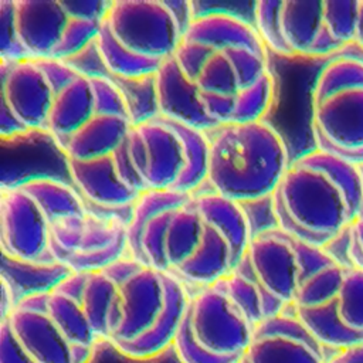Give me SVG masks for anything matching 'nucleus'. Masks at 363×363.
I'll list each match as a JSON object with an SVG mask.
<instances>
[{"mask_svg":"<svg viewBox=\"0 0 363 363\" xmlns=\"http://www.w3.org/2000/svg\"><path fill=\"white\" fill-rule=\"evenodd\" d=\"M17 295L11 286V284L1 277V303H0V320L7 319V316L13 312L17 305Z\"/></svg>","mask_w":363,"mask_h":363,"instance_id":"nucleus-58","label":"nucleus"},{"mask_svg":"<svg viewBox=\"0 0 363 363\" xmlns=\"http://www.w3.org/2000/svg\"><path fill=\"white\" fill-rule=\"evenodd\" d=\"M55 92L35 60H1V104L28 129L45 130Z\"/></svg>","mask_w":363,"mask_h":363,"instance_id":"nucleus-12","label":"nucleus"},{"mask_svg":"<svg viewBox=\"0 0 363 363\" xmlns=\"http://www.w3.org/2000/svg\"><path fill=\"white\" fill-rule=\"evenodd\" d=\"M292 313L326 350L363 343V269L335 258L299 286Z\"/></svg>","mask_w":363,"mask_h":363,"instance_id":"nucleus-4","label":"nucleus"},{"mask_svg":"<svg viewBox=\"0 0 363 363\" xmlns=\"http://www.w3.org/2000/svg\"><path fill=\"white\" fill-rule=\"evenodd\" d=\"M194 85L200 92L223 96H235L240 91L234 68L224 51H214L207 58Z\"/></svg>","mask_w":363,"mask_h":363,"instance_id":"nucleus-33","label":"nucleus"},{"mask_svg":"<svg viewBox=\"0 0 363 363\" xmlns=\"http://www.w3.org/2000/svg\"><path fill=\"white\" fill-rule=\"evenodd\" d=\"M197 98L204 115L217 126H223L231 122L234 112V96L213 95L199 91Z\"/></svg>","mask_w":363,"mask_h":363,"instance_id":"nucleus-48","label":"nucleus"},{"mask_svg":"<svg viewBox=\"0 0 363 363\" xmlns=\"http://www.w3.org/2000/svg\"><path fill=\"white\" fill-rule=\"evenodd\" d=\"M95 43L106 74L116 79H138L155 75L162 64L125 50L113 38L105 18Z\"/></svg>","mask_w":363,"mask_h":363,"instance_id":"nucleus-30","label":"nucleus"},{"mask_svg":"<svg viewBox=\"0 0 363 363\" xmlns=\"http://www.w3.org/2000/svg\"><path fill=\"white\" fill-rule=\"evenodd\" d=\"M133 122L123 116L94 115L61 146L65 159L92 160L109 156L126 139Z\"/></svg>","mask_w":363,"mask_h":363,"instance_id":"nucleus-21","label":"nucleus"},{"mask_svg":"<svg viewBox=\"0 0 363 363\" xmlns=\"http://www.w3.org/2000/svg\"><path fill=\"white\" fill-rule=\"evenodd\" d=\"M0 54L6 61L28 60L20 45L14 23V0H0Z\"/></svg>","mask_w":363,"mask_h":363,"instance_id":"nucleus-45","label":"nucleus"},{"mask_svg":"<svg viewBox=\"0 0 363 363\" xmlns=\"http://www.w3.org/2000/svg\"><path fill=\"white\" fill-rule=\"evenodd\" d=\"M6 322L23 354L31 363H91L96 352L72 347L47 311L16 306Z\"/></svg>","mask_w":363,"mask_h":363,"instance_id":"nucleus-13","label":"nucleus"},{"mask_svg":"<svg viewBox=\"0 0 363 363\" xmlns=\"http://www.w3.org/2000/svg\"><path fill=\"white\" fill-rule=\"evenodd\" d=\"M164 1L169 6V9L173 11L174 18L179 23V27H180L182 33L184 34V31L187 30L189 24L196 17L193 1H189V0H164Z\"/></svg>","mask_w":363,"mask_h":363,"instance_id":"nucleus-56","label":"nucleus"},{"mask_svg":"<svg viewBox=\"0 0 363 363\" xmlns=\"http://www.w3.org/2000/svg\"><path fill=\"white\" fill-rule=\"evenodd\" d=\"M223 51L227 54L234 68L240 89L254 85L271 71L268 52H261L248 47H231Z\"/></svg>","mask_w":363,"mask_h":363,"instance_id":"nucleus-41","label":"nucleus"},{"mask_svg":"<svg viewBox=\"0 0 363 363\" xmlns=\"http://www.w3.org/2000/svg\"><path fill=\"white\" fill-rule=\"evenodd\" d=\"M356 44H359L363 50V0L359 1L357 9V23H356Z\"/></svg>","mask_w":363,"mask_h":363,"instance_id":"nucleus-60","label":"nucleus"},{"mask_svg":"<svg viewBox=\"0 0 363 363\" xmlns=\"http://www.w3.org/2000/svg\"><path fill=\"white\" fill-rule=\"evenodd\" d=\"M47 313L72 347L96 352L102 346L85 316L81 301L52 289L48 295Z\"/></svg>","mask_w":363,"mask_h":363,"instance_id":"nucleus-26","label":"nucleus"},{"mask_svg":"<svg viewBox=\"0 0 363 363\" xmlns=\"http://www.w3.org/2000/svg\"><path fill=\"white\" fill-rule=\"evenodd\" d=\"M147 155V189H173L184 169V143L177 130L159 115L135 125Z\"/></svg>","mask_w":363,"mask_h":363,"instance_id":"nucleus-16","label":"nucleus"},{"mask_svg":"<svg viewBox=\"0 0 363 363\" xmlns=\"http://www.w3.org/2000/svg\"><path fill=\"white\" fill-rule=\"evenodd\" d=\"M145 267L143 262L138 261L136 258H133L130 254H126L123 257H121L119 259H116L115 262H112L111 265H108L106 268H104L102 271L112 279L115 281L118 285L123 284L128 278H130L135 272H138L139 269H142Z\"/></svg>","mask_w":363,"mask_h":363,"instance_id":"nucleus-53","label":"nucleus"},{"mask_svg":"<svg viewBox=\"0 0 363 363\" xmlns=\"http://www.w3.org/2000/svg\"><path fill=\"white\" fill-rule=\"evenodd\" d=\"M275 95V78L269 71L254 85L240 89L234 96L231 122L247 123L264 121V115L272 105Z\"/></svg>","mask_w":363,"mask_h":363,"instance_id":"nucleus-32","label":"nucleus"},{"mask_svg":"<svg viewBox=\"0 0 363 363\" xmlns=\"http://www.w3.org/2000/svg\"><path fill=\"white\" fill-rule=\"evenodd\" d=\"M155 92L160 116L204 132L218 128L204 115L197 98L199 89L183 77L173 55L164 60L155 74Z\"/></svg>","mask_w":363,"mask_h":363,"instance_id":"nucleus-17","label":"nucleus"},{"mask_svg":"<svg viewBox=\"0 0 363 363\" xmlns=\"http://www.w3.org/2000/svg\"><path fill=\"white\" fill-rule=\"evenodd\" d=\"M129 102L133 125L149 121L159 115L155 92V75L138 79H116Z\"/></svg>","mask_w":363,"mask_h":363,"instance_id":"nucleus-38","label":"nucleus"},{"mask_svg":"<svg viewBox=\"0 0 363 363\" xmlns=\"http://www.w3.org/2000/svg\"><path fill=\"white\" fill-rule=\"evenodd\" d=\"M296 241L298 238L277 225L262 228L252 235L245 254L233 269L257 286L264 319L291 312L296 292L306 281Z\"/></svg>","mask_w":363,"mask_h":363,"instance_id":"nucleus-6","label":"nucleus"},{"mask_svg":"<svg viewBox=\"0 0 363 363\" xmlns=\"http://www.w3.org/2000/svg\"><path fill=\"white\" fill-rule=\"evenodd\" d=\"M193 197L194 194L176 189H149L140 193L132 204L129 218L126 221L129 254L143 262L140 255V235L145 225L163 211L177 210L189 204Z\"/></svg>","mask_w":363,"mask_h":363,"instance_id":"nucleus-25","label":"nucleus"},{"mask_svg":"<svg viewBox=\"0 0 363 363\" xmlns=\"http://www.w3.org/2000/svg\"><path fill=\"white\" fill-rule=\"evenodd\" d=\"M204 221L193 204V200L174 210L164 235V258L167 272L183 264L201 240Z\"/></svg>","mask_w":363,"mask_h":363,"instance_id":"nucleus-27","label":"nucleus"},{"mask_svg":"<svg viewBox=\"0 0 363 363\" xmlns=\"http://www.w3.org/2000/svg\"><path fill=\"white\" fill-rule=\"evenodd\" d=\"M182 40L203 44L214 51H223L231 47H248L268 52L254 24L228 13H206L194 17Z\"/></svg>","mask_w":363,"mask_h":363,"instance_id":"nucleus-19","label":"nucleus"},{"mask_svg":"<svg viewBox=\"0 0 363 363\" xmlns=\"http://www.w3.org/2000/svg\"><path fill=\"white\" fill-rule=\"evenodd\" d=\"M234 269V255L228 240L213 225L204 223L201 240L191 255L172 271L183 284L210 286Z\"/></svg>","mask_w":363,"mask_h":363,"instance_id":"nucleus-20","label":"nucleus"},{"mask_svg":"<svg viewBox=\"0 0 363 363\" xmlns=\"http://www.w3.org/2000/svg\"><path fill=\"white\" fill-rule=\"evenodd\" d=\"M312 132L318 149L363 166V55L339 54L316 77Z\"/></svg>","mask_w":363,"mask_h":363,"instance_id":"nucleus-3","label":"nucleus"},{"mask_svg":"<svg viewBox=\"0 0 363 363\" xmlns=\"http://www.w3.org/2000/svg\"><path fill=\"white\" fill-rule=\"evenodd\" d=\"M0 130H1L3 139L9 138V136H11V138L23 136V135L31 132L3 104H1V116H0Z\"/></svg>","mask_w":363,"mask_h":363,"instance_id":"nucleus-57","label":"nucleus"},{"mask_svg":"<svg viewBox=\"0 0 363 363\" xmlns=\"http://www.w3.org/2000/svg\"><path fill=\"white\" fill-rule=\"evenodd\" d=\"M128 138V136H126ZM112 156V162H113V169L115 173L118 176V179L130 190L136 191V193H143L147 190L145 182L140 179V176L138 174L136 169L132 164V160L129 157L128 153V145H126V139L115 149V152L111 155Z\"/></svg>","mask_w":363,"mask_h":363,"instance_id":"nucleus-47","label":"nucleus"},{"mask_svg":"<svg viewBox=\"0 0 363 363\" xmlns=\"http://www.w3.org/2000/svg\"><path fill=\"white\" fill-rule=\"evenodd\" d=\"M164 303L152 328L138 340L112 347L122 357L135 362H147L172 350L176 335L187 313L191 295L172 272H163Z\"/></svg>","mask_w":363,"mask_h":363,"instance_id":"nucleus-14","label":"nucleus"},{"mask_svg":"<svg viewBox=\"0 0 363 363\" xmlns=\"http://www.w3.org/2000/svg\"><path fill=\"white\" fill-rule=\"evenodd\" d=\"M129 254L128 250V233L125 231L122 235H119L111 245L84 252V251H75L67 265L71 271L77 272H94V271H102L121 257Z\"/></svg>","mask_w":363,"mask_h":363,"instance_id":"nucleus-42","label":"nucleus"},{"mask_svg":"<svg viewBox=\"0 0 363 363\" xmlns=\"http://www.w3.org/2000/svg\"><path fill=\"white\" fill-rule=\"evenodd\" d=\"M210 142L206 183L241 204L271 199L291 164L282 136L265 121L218 126Z\"/></svg>","mask_w":363,"mask_h":363,"instance_id":"nucleus-2","label":"nucleus"},{"mask_svg":"<svg viewBox=\"0 0 363 363\" xmlns=\"http://www.w3.org/2000/svg\"><path fill=\"white\" fill-rule=\"evenodd\" d=\"M193 204L203 221L217 228L228 240L235 268L254 235L248 213L241 203L214 191L194 194Z\"/></svg>","mask_w":363,"mask_h":363,"instance_id":"nucleus-22","label":"nucleus"},{"mask_svg":"<svg viewBox=\"0 0 363 363\" xmlns=\"http://www.w3.org/2000/svg\"><path fill=\"white\" fill-rule=\"evenodd\" d=\"M112 1L106 0H65L61 6L68 17L104 20L109 11Z\"/></svg>","mask_w":363,"mask_h":363,"instance_id":"nucleus-50","label":"nucleus"},{"mask_svg":"<svg viewBox=\"0 0 363 363\" xmlns=\"http://www.w3.org/2000/svg\"><path fill=\"white\" fill-rule=\"evenodd\" d=\"M0 363H31L20 350L6 322H0Z\"/></svg>","mask_w":363,"mask_h":363,"instance_id":"nucleus-54","label":"nucleus"},{"mask_svg":"<svg viewBox=\"0 0 363 363\" xmlns=\"http://www.w3.org/2000/svg\"><path fill=\"white\" fill-rule=\"evenodd\" d=\"M281 0H258L254 3L252 23L268 50L282 55L278 31V10Z\"/></svg>","mask_w":363,"mask_h":363,"instance_id":"nucleus-43","label":"nucleus"},{"mask_svg":"<svg viewBox=\"0 0 363 363\" xmlns=\"http://www.w3.org/2000/svg\"><path fill=\"white\" fill-rule=\"evenodd\" d=\"M164 303L163 271L145 265L112 298L106 316V345H126L143 336L157 319Z\"/></svg>","mask_w":363,"mask_h":363,"instance_id":"nucleus-9","label":"nucleus"},{"mask_svg":"<svg viewBox=\"0 0 363 363\" xmlns=\"http://www.w3.org/2000/svg\"><path fill=\"white\" fill-rule=\"evenodd\" d=\"M37 64L44 71L47 79L50 81L55 94H58L62 88H65L71 81L82 75L74 65L67 61L55 60V58H40L35 60Z\"/></svg>","mask_w":363,"mask_h":363,"instance_id":"nucleus-49","label":"nucleus"},{"mask_svg":"<svg viewBox=\"0 0 363 363\" xmlns=\"http://www.w3.org/2000/svg\"><path fill=\"white\" fill-rule=\"evenodd\" d=\"M3 268H10V274H3L13 286L17 299L34 292H50L71 272L68 265L60 262H27L3 254ZM18 302V301H17Z\"/></svg>","mask_w":363,"mask_h":363,"instance_id":"nucleus-29","label":"nucleus"},{"mask_svg":"<svg viewBox=\"0 0 363 363\" xmlns=\"http://www.w3.org/2000/svg\"><path fill=\"white\" fill-rule=\"evenodd\" d=\"M102 21L104 20H86V18L68 17V21L60 37V41L50 58L67 61L78 55L81 51H84L88 45H91L96 40Z\"/></svg>","mask_w":363,"mask_h":363,"instance_id":"nucleus-34","label":"nucleus"},{"mask_svg":"<svg viewBox=\"0 0 363 363\" xmlns=\"http://www.w3.org/2000/svg\"><path fill=\"white\" fill-rule=\"evenodd\" d=\"M126 145H128V153L132 160L133 167L136 169L138 174L146 184V176H147V155H146V146L142 133L139 129L133 125L130 132L128 133L126 138ZM147 187V184H146ZM149 190V189H147Z\"/></svg>","mask_w":363,"mask_h":363,"instance_id":"nucleus-51","label":"nucleus"},{"mask_svg":"<svg viewBox=\"0 0 363 363\" xmlns=\"http://www.w3.org/2000/svg\"><path fill=\"white\" fill-rule=\"evenodd\" d=\"M85 216L62 217L50 224L48 252L52 261L67 265L69 257L78 251Z\"/></svg>","mask_w":363,"mask_h":363,"instance_id":"nucleus-35","label":"nucleus"},{"mask_svg":"<svg viewBox=\"0 0 363 363\" xmlns=\"http://www.w3.org/2000/svg\"><path fill=\"white\" fill-rule=\"evenodd\" d=\"M220 282L233 303L257 328V325L264 320V315L259 292L254 282L237 271H231L227 277L220 279Z\"/></svg>","mask_w":363,"mask_h":363,"instance_id":"nucleus-36","label":"nucleus"},{"mask_svg":"<svg viewBox=\"0 0 363 363\" xmlns=\"http://www.w3.org/2000/svg\"><path fill=\"white\" fill-rule=\"evenodd\" d=\"M88 272H77L71 271L68 275H65L54 288V291H58L61 294H65L68 296H72L78 301H81L85 284H86Z\"/></svg>","mask_w":363,"mask_h":363,"instance_id":"nucleus-55","label":"nucleus"},{"mask_svg":"<svg viewBox=\"0 0 363 363\" xmlns=\"http://www.w3.org/2000/svg\"><path fill=\"white\" fill-rule=\"evenodd\" d=\"M163 119L177 130L184 143V169L173 189L194 194V191L201 187L207 180L211 146L210 136L207 135V132L187 126L182 122L167 118Z\"/></svg>","mask_w":363,"mask_h":363,"instance_id":"nucleus-28","label":"nucleus"},{"mask_svg":"<svg viewBox=\"0 0 363 363\" xmlns=\"http://www.w3.org/2000/svg\"><path fill=\"white\" fill-rule=\"evenodd\" d=\"M172 350L179 363H238L241 360L230 357H217L199 347V345L191 337L187 313L176 335Z\"/></svg>","mask_w":363,"mask_h":363,"instance_id":"nucleus-44","label":"nucleus"},{"mask_svg":"<svg viewBox=\"0 0 363 363\" xmlns=\"http://www.w3.org/2000/svg\"><path fill=\"white\" fill-rule=\"evenodd\" d=\"M68 21L60 0H14V23L28 60L50 58Z\"/></svg>","mask_w":363,"mask_h":363,"instance_id":"nucleus-15","label":"nucleus"},{"mask_svg":"<svg viewBox=\"0 0 363 363\" xmlns=\"http://www.w3.org/2000/svg\"><path fill=\"white\" fill-rule=\"evenodd\" d=\"M1 254L27 262H55L50 257V221L35 200L13 184L0 194Z\"/></svg>","mask_w":363,"mask_h":363,"instance_id":"nucleus-10","label":"nucleus"},{"mask_svg":"<svg viewBox=\"0 0 363 363\" xmlns=\"http://www.w3.org/2000/svg\"><path fill=\"white\" fill-rule=\"evenodd\" d=\"M359 1L281 0L278 31L282 57H326L356 40Z\"/></svg>","mask_w":363,"mask_h":363,"instance_id":"nucleus-5","label":"nucleus"},{"mask_svg":"<svg viewBox=\"0 0 363 363\" xmlns=\"http://www.w3.org/2000/svg\"><path fill=\"white\" fill-rule=\"evenodd\" d=\"M89 78L94 94L95 115L123 116L132 121L129 102L118 82L109 75H91Z\"/></svg>","mask_w":363,"mask_h":363,"instance_id":"nucleus-40","label":"nucleus"},{"mask_svg":"<svg viewBox=\"0 0 363 363\" xmlns=\"http://www.w3.org/2000/svg\"><path fill=\"white\" fill-rule=\"evenodd\" d=\"M245 363H328V350L292 312L264 319L242 356Z\"/></svg>","mask_w":363,"mask_h":363,"instance_id":"nucleus-11","label":"nucleus"},{"mask_svg":"<svg viewBox=\"0 0 363 363\" xmlns=\"http://www.w3.org/2000/svg\"><path fill=\"white\" fill-rule=\"evenodd\" d=\"M347 257L352 267L363 269V207L347 230Z\"/></svg>","mask_w":363,"mask_h":363,"instance_id":"nucleus-52","label":"nucleus"},{"mask_svg":"<svg viewBox=\"0 0 363 363\" xmlns=\"http://www.w3.org/2000/svg\"><path fill=\"white\" fill-rule=\"evenodd\" d=\"M95 115L89 75H79L55 94L45 130L60 147L75 130Z\"/></svg>","mask_w":363,"mask_h":363,"instance_id":"nucleus-23","label":"nucleus"},{"mask_svg":"<svg viewBox=\"0 0 363 363\" xmlns=\"http://www.w3.org/2000/svg\"><path fill=\"white\" fill-rule=\"evenodd\" d=\"M118 286L119 285L104 271L88 272L86 284L81 296V305L85 316L102 345H106V316Z\"/></svg>","mask_w":363,"mask_h":363,"instance_id":"nucleus-31","label":"nucleus"},{"mask_svg":"<svg viewBox=\"0 0 363 363\" xmlns=\"http://www.w3.org/2000/svg\"><path fill=\"white\" fill-rule=\"evenodd\" d=\"M174 210H167L153 217L140 235V255L145 265L167 272L164 258V235Z\"/></svg>","mask_w":363,"mask_h":363,"instance_id":"nucleus-39","label":"nucleus"},{"mask_svg":"<svg viewBox=\"0 0 363 363\" xmlns=\"http://www.w3.org/2000/svg\"><path fill=\"white\" fill-rule=\"evenodd\" d=\"M328 363H363V343L335 352Z\"/></svg>","mask_w":363,"mask_h":363,"instance_id":"nucleus-59","label":"nucleus"},{"mask_svg":"<svg viewBox=\"0 0 363 363\" xmlns=\"http://www.w3.org/2000/svg\"><path fill=\"white\" fill-rule=\"evenodd\" d=\"M213 52H214V50H211L210 47H206L199 43L182 40L177 50L173 54V58H174L180 72L183 74V77L189 82L194 84L204 62Z\"/></svg>","mask_w":363,"mask_h":363,"instance_id":"nucleus-46","label":"nucleus"},{"mask_svg":"<svg viewBox=\"0 0 363 363\" xmlns=\"http://www.w3.org/2000/svg\"><path fill=\"white\" fill-rule=\"evenodd\" d=\"M68 176L82 199L96 207L116 210L132 207L139 193L126 187L116 176L112 156L92 160L65 159Z\"/></svg>","mask_w":363,"mask_h":363,"instance_id":"nucleus-18","label":"nucleus"},{"mask_svg":"<svg viewBox=\"0 0 363 363\" xmlns=\"http://www.w3.org/2000/svg\"><path fill=\"white\" fill-rule=\"evenodd\" d=\"M187 320L199 347L217 357L242 359L255 330L220 281L191 295Z\"/></svg>","mask_w":363,"mask_h":363,"instance_id":"nucleus-8","label":"nucleus"},{"mask_svg":"<svg viewBox=\"0 0 363 363\" xmlns=\"http://www.w3.org/2000/svg\"><path fill=\"white\" fill-rule=\"evenodd\" d=\"M105 21L125 50L159 62L174 54L183 37L164 0H113Z\"/></svg>","mask_w":363,"mask_h":363,"instance_id":"nucleus-7","label":"nucleus"},{"mask_svg":"<svg viewBox=\"0 0 363 363\" xmlns=\"http://www.w3.org/2000/svg\"><path fill=\"white\" fill-rule=\"evenodd\" d=\"M40 206L50 224L69 216H85L88 208L78 190L55 177L37 176L17 183Z\"/></svg>","mask_w":363,"mask_h":363,"instance_id":"nucleus-24","label":"nucleus"},{"mask_svg":"<svg viewBox=\"0 0 363 363\" xmlns=\"http://www.w3.org/2000/svg\"><path fill=\"white\" fill-rule=\"evenodd\" d=\"M271 203L278 228L326 248L363 207L362 167L316 147L291 162Z\"/></svg>","mask_w":363,"mask_h":363,"instance_id":"nucleus-1","label":"nucleus"},{"mask_svg":"<svg viewBox=\"0 0 363 363\" xmlns=\"http://www.w3.org/2000/svg\"><path fill=\"white\" fill-rule=\"evenodd\" d=\"M126 231V221L119 217L99 216L88 210L78 251L89 252L111 245Z\"/></svg>","mask_w":363,"mask_h":363,"instance_id":"nucleus-37","label":"nucleus"}]
</instances>
